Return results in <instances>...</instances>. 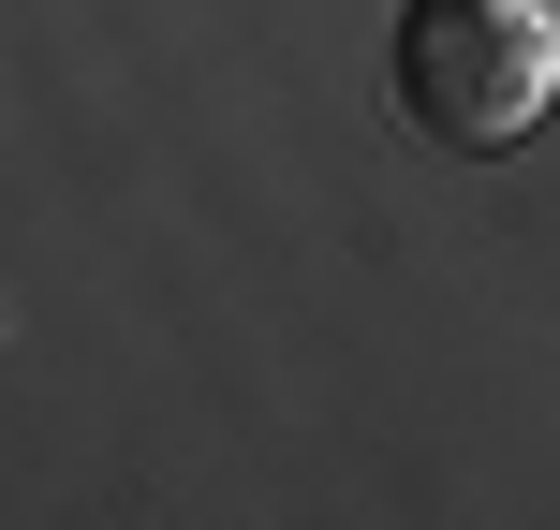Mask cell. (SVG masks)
<instances>
[{
	"label": "cell",
	"instance_id": "obj_1",
	"mask_svg": "<svg viewBox=\"0 0 560 530\" xmlns=\"http://www.w3.org/2000/svg\"><path fill=\"white\" fill-rule=\"evenodd\" d=\"M398 118L428 148H516L560 104V0H398Z\"/></svg>",
	"mask_w": 560,
	"mask_h": 530
}]
</instances>
